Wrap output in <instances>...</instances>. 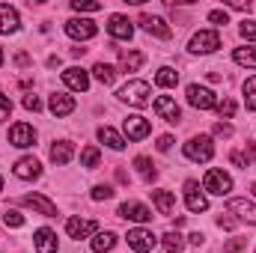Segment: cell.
<instances>
[{"mask_svg":"<svg viewBox=\"0 0 256 253\" xmlns=\"http://www.w3.org/2000/svg\"><path fill=\"white\" fill-rule=\"evenodd\" d=\"M12 173H15L18 179H24V182H33V179H39V176H42V164H39L33 155H24V158H18V161H15Z\"/></svg>","mask_w":256,"mask_h":253,"instance_id":"15","label":"cell"},{"mask_svg":"<svg viewBox=\"0 0 256 253\" xmlns=\"http://www.w3.org/2000/svg\"><path fill=\"white\" fill-rule=\"evenodd\" d=\"M244 108L248 110H256V74L244 80Z\"/></svg>","mask_w":256,"mask_h":253,"instance_id":"34","label":"cell"},{"mask_svg":"<svg viewBox=\"0 0 256 253\" xmlns=\"http://www.w3.org/2000/svg\"><path fill=\"white\" fill-rule=\"evenodd\" d=\"M92 74H96V80L104 84V86H114V80H116V68L108 66V63H96L92 66Z\"/></svg>","mask_w":256,"mask_h":253,"instance_id":"29","label":"cell"},{"mask_svg":"<svg viewBox=\"0 0 256 253\" xmlns=\"http://www.w3.org/2000/svg\"><path fill=\"white\" fill-rule=\"evenodd\" d=\"M143 66V54L140 51H128V54H122V68L126 72H137Z\"/></svg>","mask_w":256,"mask_h":253,"instance_id":"35","label":"cell"},{"mask_svg":"<svg viewBox=\"0 0 256 253\" xmlns=\"http://www.w3.org/2000/svg\"><path fill=\"white\" fill-rule=\"evenodd\" d=\"M152 108H155V114H158L164 122H170V126H176V122L182 120V110H179L176 98H170V96H158Z\"/></svg>","mask_w":256,"mask_h":253,"instance_id":"10","label":"cell"},{"mask_svg":"<svg viewBox=\"0 0 256 253\" xmlns=\"http://www.w3.org/2000/svg\"><path fill=\"white\" fill-rule=\"evenodd\" d=\"M185 96H188V104L196 108V110H214V108H218V96H214L208 86L191 84V86L185 90Z\"/></svg>","mask_w":256,"mask_h":253,"instance_id":"3","label":"cell"},{"mask_svg":"<svg viewBox=\"0 0 256 253\" xmlns=\"http://www.w3.org/2000/svg\"><path fill=\"white\" fill-rule=\"evenodd\" d=\"M9 143L18 146V149H30L36 143V128L27 126V122H15L9 128Z\"/></svg>","mask_w":256,"mask_h":253,"instance_id":"11","label":"cell"},{"mask_svg":"<svg viewBox=\"0 0 256 253\" xmlns=\"http://www.w3.org/2000/svg\"><path fill=\"white\" fill-rule=\"evenodd\" d=\"M74 158V146L68 143V140H57L54 146H51V161L57 164V167H63V164H68Z\"/></svg>","mask_w":256,"mask_h":253,"instance_id":"26","label":"cell"},{"mask_svg":"<svg viewBox=\"0 0 256 253\" xmlns=\"http://www.w3.org/2000/svg\"><path fill=\"white\" fill-rule=\"evenodd\" d=\"M185 158L188 161H196V164H206V161H212V155H214V143H212V137L208 134H200V137H191L188 143H185Z\"/></svg>","mask_w":256,"mask_h":253,"instance_id":"1","label":"cell"},{"mask_svg":"<svg viewBox=\"0 0 256 253\" xmlns=\"http://www.w3.org/2000/svg\"><path fill=\"white\" fill-rule=\"evenodd\" d=\"M48 110H51L54 116H68V114H74V98H72L68 92H54V96L48 98Z\"/></svg>","mask_w":256,"mask_h":253,"instance_id":"21","label":"cell"},{"mask_svg":"<svg viewBox=\"0 0 256 253\" xmlns=\"http://www.w3.org/2000/svg\"><path fill=\"white\" fill-rule=\"evenodd\" d=\"M188 48H191L194 54H212V51L220 48V33L218 30H200V33L191 36Z\"/></svg>","mask_w":256,"mask_h":253,"instance_id":"5","label":"cell"},{"mask_svg":"<svg viewBox=\"0 0 256 253\" xmlns=\"http://www.w3.org/2000/svg\"><path fill=\"white\" fill-rule=\"evenodd\" d=\"M128 248L137 253H152L155 250V244H158V236H152V230H143V226H134V230H128L126 236Z\"/></svg>","mask_w":256,"mask_h":253,"instance_id":"4","label":"cell"},{"mask_svg":"<svg viewBox=\"0 0 256 253\" xmlns=\"http://www.w3.org/2000/svg\"><path fill=\"white\" fill-rule=\"evenodd\" d=\"M152 202H155V208L161 212V214H176V194H170V190H152Z\"/></svg>","mask_w":256,"mask_h":253,"instance_id":"23","label":"cell"},{"mask_svg":"<svg viewBox=\"0 0 256 253\" xmlns=\"http://www.w3.org/2000/svg\"><path fill=\"white\" fill-rule=\"evenodd\" d=\"M155 84H158V86H164V90H170V86H176V84H179V72H176V68H170V66H161V68L155 72Z\"/></svg>","mask_w":256,"mask_h":253,"instance_id":"28","label":"cell"},{"mask_svg":"<svg viewBox=\"0 0 256 253\" xmlns=\"http://www.w3.org/2000/svg\"><path fill=\"white\" fill-rule=\"evenodd\" d=\"M244 244H248V238H232V242H226V244H224V253H238Z\"/></svg>","mask_w":256,"mask_h":253,"instance_id":"42","label":"cell"},{"mask_svg":"<svg viewBox=\"0 0 256 253\" xmlns=\"http://www.w3.org/2000/svg\"><path fill=\"white\" fill-rule=\"evenodd\" d=\"M230 164L232 167H250V164H256V146L248 143L244 149H232L230 152Z\"/></svg>","mask_w":256,"mask_h":253,"instance_id":"25","label":"cell"},{"mask_svg":"<svg viewBox=\"0 0 256 253\" xmlns=\"http://www.w3.org/2000/svg\"><path fill=\"white\" fill-rule=\"evenodd\" d=\"M24 108H27V110H33V114H36V110H42V102H39V98H36V96H24Z\"/></svg>","mask_w":256,"mask_h":253,"instance_id":"43","label":"cell"},{"mask_svg":"<svg viewBox=\"0 0 256 253\" xmlns=\"http://www.w3.org/2000/svg\"><path fill=\"white\" fill-rule=\"evenodd\" d=\"M188 242H191V244H196V248H200V244L206 242V236H202V232H191V236H188Z\"/></svg>","mask_w":256,"mask_h":253,"instance_id":"47","label":"cell"},{"mask_svg":"<svg viewBox=\"0 0 256 253\" xmlns=\"http://www.w3.org/2000/svg\"><path fill=\"white\" fill-rule=\"evenodd\" d=\"M18 27H21V21H18V12H15V6H9V3H0V33H18Z\"/></svg>","mask_w":256,"mask_h":253,"instance_id":"22","label":"cell"},{"mask_svg":"<svg viewBox=\"0 0 256 253\" xmlns=\"http://www.w3.org/2000/svg\"><path fill=\"white\" fill-rule=\"evenodd\" d=\"M116 214L126 218V220H134V224H146V220H152V212H149L143 202H137V200H126V202L116 208Z\"/></svg>","mask_w":256,"mask_h":253,"instance_id":"12","label":"cell"},{"mask_svg":"<svg viewBox=\"0 0 256 253\" xmlns=\"http://www.w3.org/2000/svg\"><path fill=\"white\" fill-rule=\"evenodd\" d=\"M140 24H143L146 33H152V36H158V39H170V36H173V30L167 27V21L158 18V15H140Z\"/></svg>","mask_w":256,"mask_h":253,"instance_id":"19","label":"cell"},{"mask_svg":"<svg viewBox=\"0 0 256 253\" xmlns=\"http://www.w3.org/2000/svg\"><path fill=\"white\" fill-rule=\"evenodd\" d=\"M185 202H188V212H194V214H200V212L208 208V196L200 190V182L196 179H188L185 182Z\"/></svg>","mask_w":256,"mask_h":253,"instance_id":"8","label":"cell"},{"mask_svg":"<svg viewBox=\"0 0 256 253\" xmlns=\"http://www.w3.org/2000/svg\"><path fill=\"white\" fill-rule=\"evenodd\" d=\"M63 84L68 90H74V92H86L90 90V72L80 68V66H68L63 72Z\"/></svg>","mask_w":256,"mask_h":253,"instance_id":"14","label":"cell"},{"mask_svg":"<svg viewBox=\"0 0 256 253\" xmlns=\"http://www.w3.org/2000/svg\"><path fill=\"white\" fill-rule=\"evenodd\" d=\"M0 190H3V179H0Z\"/></svg>","mask_w":256,"mask_h":253,"instance_id":"51","label":"cell"},{"mask_svg":"<svg viewBox=\"0 0 256 253\" xmlns=\"http://www.w3.org/2000/svg\"><path fill=\"white\" fill-rule=\"evenodd\" d=\"M72 9L74 12H98L102 3L98 0H72Z\"/></svg>","mask_w":256,"mask_h":253,"instance_id":"37","label":"cell"},{"mask_svg":"<svg viewBox=\"0 0 256 253\" xmlns=\"http://www.w3.org/2000/svg\"><path fill=\"white\" fill-rule=\"evenodd\" d=\"M98 140H102L108 149H114V152L126 149V137H122L116 128H110V126H102V128H98Z\"/></svg>","mask_w":256,"mask_h":253,"instance_id":"24","label":"cell"},{"mask_svg":"<svg viewBox=\"0 0 256 253\" xmlns=\"http://www.w3.org/2000/svg\"><path fill=\"white\" fill-rule=\"evenodd\" d=\"M33 248H36V253H57V232L48 230V226L36 230L33 232Z\"/></svg>","mask_w":256,"mask_h":253,"instance_id":"18","label":"cell"},{"mask_svg":"<svg viewBox=\"0 0 256 253\" xmlns=\"http://www.w3.org/2000/svg\"><path fill=\"white\" fill-rule=\"evenodd\" d=\"M0 66H3V48H0Z\"/></svg>","mask_w":256,"mask_h":253,"instance_id":"49","label":"cell"},{"mask_svg":"<svg viewBox=\"0 0 256 253\" xmlns=\"http://www.w3.org/2000/svg\"><path fill=\"white\" fill-rule=\"evenodd\" d=\"M232 60L238 66L256 68V48H236V51H232Z\"/></svg>","mask_w":256,"mask_h":253,"instance_id":"32","label":"cell"},{"mask_svg":"<svg viewBox=\"0 0 256 253\" xmlns=\"http://www.w3.org/2000/svg\"><path fill=\"white\" fill-rule=\"evenodd\" d=\"M226 208H230L232 214H238V220L256 226V202H250L248 196H232V200L226 202Z\"/></svg>","mask_w":256,"mask_h":253,"instance_id":"13","label":"cell"},{"mask_svg":"<svg viewBox=\"0 0 256 253\" xmlns=\"http://www.w3.org/2000/svg\"><path fill=\"white\" fill-rule=\"evenodd\" d=\"M214 137H232V126L230 122H218L214 126Z\"/></svg>","mask_w":256,"mask_h":253,"instance_id":"44","label":"cell"},{"mask_svg":"<svg viewBox=\"0 0 256 253\" xmlns=\"http://www.w3.org/2000/svg\"><path fill=\"white\" fill-rule=\"evenodd\" d=\"M218 226H224V230H232V226H236V220H232V218H218Z\"/></svg>","mask_w":256,"mask_h":253,"instance_id":"48","label":"cell"},{"mask_svg":"<svg viewBox=\"0 0 256 253\" xmlns=\"http://www.w3.org/2000/svg\"><path fill=\"white\" fill-rule=\"evenodd\" d=\"M108 33H110L114 39H122V42H128V39L134 36V24L128 21L126 15H110V18H108Z\"/></svg>","mask_w":256,"mask_h":253,"instance_id":"17","label":"cell"},{"mask_svg":"<svg viewBox=\"0 0 256 253\" xmlns=\"http://www.w3.org/2000/svg\"><path fill=\"white\" fill-rule=\"evenodd\" d=\"M208 21L218 24V27H224V24H230V15H226V9H212L208 12Z\"/></svg>","mask_w":256,"mask_h":253,"instance_id":"41","label":"cell"},{"mask_svg":"<svg viewBox=\"0 0 256 253\" xmlns=\"http://www.w3.org/2000/svg\"><path fill=\"white\" fill-rule=\"evenodd\" d=\"M161 248H164L167 253H179L182 248H185V238H182L176 230H170V232H164V236H161Z\"/></svg>","mask_w":256,"mask_h":253,"instance_id":"31","label":"cell"},{"mask_svg":"<svg viewBox=\"0 0 256 253\" xmlns=\"http://www.w3.org/2000/svg\"><path fill=\"white\" fill-rule=\"evenodd\" d=\"M250 190H254V196H256V185H250Z\"/></svg>","mask_w":256,"mask_h":253,"instance_id":"50","label":"cell"},{"mask_svg":"<svg viewBox=\"0 0 256 253\" xmlns=\"http://www.w3.org/2000/svg\"><path fill=\"white\" fill-rule=\"evenodd\" d=\"M3 224L12 226V230H18V226H24V214L15 212V208H3Z\"/></svg>","mask_w":256,"mask_h":253,"instance_id":"36","label":"cell"},{"mask_svg":"<svg viewBox=\"0 0 256 253\" xmlns=\"http://www.w3.org/2000/svg\"><path fill=\"white\" fill-rule=\"evenodd\" d=\"M134 167H137V173H140L146 182H155V179H158V170H155V164H152L146 155H137V158H134Z\"/></svg>","mask_w":256,"mask_h":253,"instance_id":"30","label":"cell"},{"mask_svg":"<svg viewBox=\"0 0 256 253\" xmlns=\"http://www.w3.org/2000/svg\"><path fill=\"white\" fill-rule=\"evenodd\" d=\"M90 196H92L96 202H102V200H110V196H114V188H110V185H96Z\"/></svg>","mask_w":256,"mask_h":253,"instance_id":"40","label":"cell"},{"mask_svg":"<svg viewBox=\"0 0 256 253\" xmlns=\"http://www.w3.org/2000/svg\"><path fill=\"white\" fill-rule=\"evenodd\" d=\"M9 114H12V102H9V98L0 92V120H6Z\"/></svg>","mask_w":256,"mask_h":253,"instance_id":"45","label":"cell"},{"mask_svg":"<svg viewBox=\"0 0 256 253\" xmlns=\"http://www.w3.org/2000/svg\"><path fill=\"white\" fill-rule=\"evenodd\" d=\"M202 188L208 190V194H214V196H226V194L232 190V176H230L226 170H208Z\"/></svg>","mask_w":256,"mask_h":253,"instance_id":"6","label":"cell"},{"mask_svg":"<svg viewBox=\"0 0 256 253\" xmlns=\"http://www.w3.org/2000/svg\"><path fill=\"white\" fill-rule=\"evenodd\" d=\"M238 33H242L248 42H256V21H254V18H244V21H242V27H238Z\"/></svg>","mask_w":256,"mask_h":253,"instance_id":"39","label":"cell"},{"mask_svg":"<svg viewBox=\"0 0 256 253\" xmlns=\"http://www.w3.org/2000/svg\"><path fill=\"white\" fill-rule=\"evenodd\" d=\"M214 110H218L224 120H232V116H236V102H232V98H220Z\"/></svg>","mask_w":256,"mask_h":253,"instance_id":"38","label":"cell"},{"mask_svg":"<svg viewBox=\"0 0 256 253\" xmlns=\"http://www.w3.org/2000/svg\"><path fill=\"white\" fill-rule=\"evenodd\" d=\"M24 206H30L33 212H39L45 218H57V206L48 196H42V194H24Z\"/></svg>","mask_w":256,"mask_h":253,"instance_id":"20","label":"cell"},{"mask_svg":"<svg viewBox=\"0 0 256 253\" xmlns=\"http://www.w3.org/2000/svg\"><path fill=\"white\" fill-rule=\"evenodd\" d=\"M122 131H126L128 140H146V137H149V131H152V126H149V120H146V116L131 114V116H126V122H122Z\"/></svg>","mask_w":256,"mask_h":253,"instance_id":"9","label":"cell"},{"mask_svg":"<svg viewBox=\"0 0 256 253\" xmlns=\"http://www.w3.org/2000/svg\"><path fill=\"white\" fill-rule=\"evenodd\" d=\"M92 253H108L116 248V232H110V230H104V232H96L92 236Z\"/></svg>","mask_w":256,"mask_h":253,"instance_id":"27","label":"cell"},{"mask_svg":"<svg viewBox=\"0 0 256 253\" xmlns=\"http://www.w3.org/2000/svg\"><path fill=\"white\" fill-rule=\"evenodd\" d=\"M66 33H68L74 42H86V39H92V36L98 33V27H96V21H90V18H68V21H66Z\"/></svg>","mask_w":256,"mask_h":253,"instance_id":"7","label":"cell"},{"mask_svg":"<svg viewBox=\"0 0 256 253\" xmlns=\"http://www.w3.org/2000/svg\"><path fill=\"white\" fill-rule=\"evenodd\" d=\"M98 161H102V152L96 146L80 149V167H98Z\"/></svg>","mask_w":256,"mask_h":253,"instance_id":"33","label":"cell"},{"mask_svg":"<svg viewBox=\"0 0 256 253\" xmlns=\"http://www.w3.org/2000/svg\"><path fill=\"white\" fill-rule=\"evenodd\" d=\"M96 230H98L96 220H80V218H68L66 220L68 238H90V236H96Z\"/></svg>","mask_w":256,"mask_h":253,"instance_id":"16","label":"cell"},{"mask_svg":"<svg viewBox=\"0 0 256 253\" xmlns=\"http://www.w3.org/2000/svg\"><path fill=\"white\" fill-rule=\"evenodd\" d=\"M126 104H134V108H146L149 104V96H152V86L146 80H128L126 86L116 92Z\"/></svg>","mask_w":256,"mask_h":253,"instance_id":"2","label":"cell"},{"mask_svg":"<svg viewBox=\"0 0 256 253\" xmlns=\"http://www.w3.org/2000/svg\"><path fill=\"white\" fill-rule=\"evenodd\" d=\"M170 146H173V137H170V134L158 137V152H170Z\"/></svg>","mask_w":256,"mask_h":253,"instance_id":"46","label":"cell"}]
</instances>
